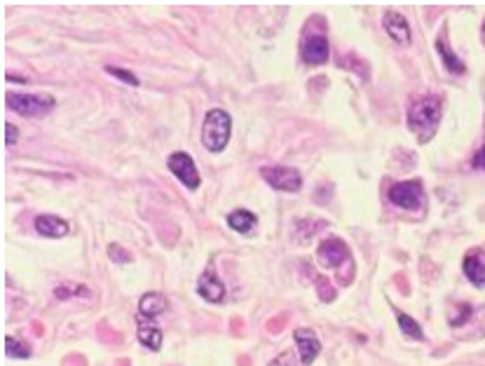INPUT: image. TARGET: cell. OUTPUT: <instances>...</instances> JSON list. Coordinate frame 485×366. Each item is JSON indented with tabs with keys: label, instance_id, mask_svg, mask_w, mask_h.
<instances>
[{
	"label": "cell",
	"instance_id": "cell-1",
	"mask_svg": "<svg viewBox=\"0 0 485 366\" xmlns=\"http://www.w3.org/2000/svg\"><path fill=\"white\" fill-rule=\"evenodd\" d=\"M441 115H443V104L438 97H422L417 99L408 111V129L420 138V143H427L436 134Z\"/></svg>",
	"mask_w": 485,
	"mask_h": 366
},
{
	"label": "cell",
	"instance_id": "cell-2",
	"mask_svg": "<svg viewBox=\"0 0 485 366\" xmlns=\"http://www.w3.org/2000/svg\"><path fill=\"white\" fill-rule=\"evenodd\" d=\"M230 131H232V118L230 113L223 108H214L204 115L202 124V143L204 148L211 153H220L230 141Z\"/></svg>",
	"mask_w": 485,
	"mask_h": 366
},
{
	"label": "cell",
	"instance_id": "cell-3",
	"mask_svg": "<svg viewBox=\"0 0 485 366\" xmlns=\"http://www.w3.org/2000/svg\"><path fill=\"white\" fill-rule=\"evenodd\" d=\"M5 101L12 111L26 118H42L54 108V99L49 94H21V92H7Z\"/></svg>",
	"mask_w": 485,
	"mask_h": 366
},
{
	"label": "cell",
	"instance_id": "cell-4",
	"mask_svg": "<svg viewBox=\"0 0 485 366\" xmlns=\"http://www.w3.org/2000/svg\"><path fill=\"white\" fill-rule=\"evenodd\" d=\"M261 177L275 190H282V193H298L303 188V177L293 167H263Z\"/></svg>",
	"mask_w": 485,
	"mask_h": 366
},
{
	"label": "cell",
	"instance_id": "cell-5",
	"mask_svg": "<svg viewBox=\"0 0 485 366\" xmlns=\"http://www.w3.org/2000/svg\"><path fill=\"white\" fill-rule=\"evenodd\" d=\"M167 167H169V172H172L174 177L179 179L188 190L200 188V172H197L195 160L190 158L188 153H181V150L172 153L169 160H167Z\"/></svg>",
	"mask_w": 485,
	"mask_h": 366
},
{
	"label": "cell",
	"instance_id": "cell-6",
	"mask_svg": "<svg viewBox=\"0 0 485 366\" xmlns=\"http://www.w3.org/2000/svg\"><path fill=\"white\" fill-rule=\"evenodd\" d=\"M422 183L420 181H401L389 188V202L401 209H420L422 207Z\"/></svg>",
	"mask_w": 485,
	"mask_h": 366
},
{
	"label": "cell",
	"instance_id": "cell-7",
	"mask_svg": "<svg viewBox=\"0 0 485 366\" xmlns=\"http://www.w3.org/2000/svg\"><path fill=\"white\" fill-rule=\"evenodd\" d=\"M328 40L323 33H305L303 42H300V59L307 66H321L328 61Z\"/></svg>",
	"mask_w": 485,
	"mask_h": 366
},
{
	"label": "cell",
	"instance_id": "cell-8",
	"mask_svg": "<svg viewBox=\"0 0 485 366\" xmlns=\"http://www.w3.org/2000/svg\"><path fill=\"white\" fill-rule=\"evenodd\" d=\"M317 259L323 268H340L345 261H349V249L342 240L330 237V240H326V242L319 244Z\"/></svg>",
	"mask_w": 485,
	"mask_h": 366
},
{
	"label": "cell",
	"instance_id": "cell-9",
	"mask_svg": "<svg viewBox=\"0 0 485 366\" xmlns=\"http://www.w3.org/2000/svg\"><path fill=\"white\" fill-rule=\"evenodd\" d=\"M293 341H296L298 357L303 366H310L321 353V343L312 329H296V331H293Z\"/></svg>",
	"mask_w": 485,
	"mask_h": 366
},
{
	"label": "cell",
	"instance_id": "cell-10",
	"mask_svg": "<svg viewBox=\"0 0 485 366\" xmlns=\"http://www.w3.org/2000/svg\"><path fill=\"white\" fill-rule=\"evenodd\" d=\"M382 26H385L387 35L396 42V45H401V47L410 45V26H408V21L403 14L392 12V10L385 12V17H382Z\"/></svg>",
	"mask_w": 485,
	"mask_h": 366
},
{
	"label": "cell",
	"instance_id": "cell-11",
	"mask_svg": "<svg viewBox=\"0 0 485 366\" xmlns=\"http://www.w3.org/2000/svg\"><path fill=\"white\" fill-rule=\"evenodd\" d=\"M71 230V225L64 221V218L52 216V214H40L35 216V232L42 237H49V240H59V237H66Z\"/></svg>",
	"mask_w": 485,
	"mask_h": 366
},
{
	"label": "cell",
	"instance_id": "cell-12",
	"mask_svg": "<svg viewBox=\"0 0 485 366\" xmlns=\"http://www.w3.org/2000/svg\"><path fill=\"white\" fill-rule=\"evenodd\" d=\"M197 294L209 303H220L225 298V287H223V282L218 280L216 273L207 270V273L197 280Z\"/></svg>",
	"mask_w": 485,
	"mask_h": 366
},
{
	"label": "cell",
	"instance_id": "cell-13",
	"mask_svg": "<svg viewBox=\"0 0 485 366\" xmlns=\"http://www.w3.org/2000/svg\"><path fill=\"white\" fill-rule=\"evenodd\" d=\"M136 336H138V341H141V346L150 348L152 353H157L162 348V329L150 317H141V314H138Z\"/></svg>",
	"mask_w": 485,
	"mask_h": 366
},
{
	"label": "cell",
	"instance_id": "cell-14",
	"mask_svg": "<svg viewBox=\"0 0 485 366\" xmlns=\"http://www.w3.org/2000/svg\"><path fill=\"white\" fill-rule=\"evenodd\" d=\"M462 268H465V275L467 280L474 284V287L483 289L485 287V261L479 256V252H472L462 263Z\"/></svg>",
	"mask_w": 485,
	"mask_h": 366
},
{
	"label": "cell",
	"instance_id": "cell-15",
	"mask_svg": "<svg viewBox=\"0 0 485 366\" xmlns=\"http://www.w3.org/2000/svg\"><path fill=\"white\" fill-rule=\"evenodd\" d=\"M256 223H258V216H256L253 211H249V209H234L232 214L227 216V225H230L234 232H241V235L253 232Z\"/></svg>",
	"mask_w": 485,
	"mask_h": 366
},
{
	"label": "cell",
	"instance_id": "cell-16",
	"mask_svg": "<svg viewBox=\"0 0 485 366\" xmlns=\"http://www.w3.org/2000/svg\"><path fill=\"white\" fill-rule=\"evenodd\" d=\"M169 307V301L162 294H155V291H150V294L141 296V301H138V314L141 317H157Z\"/></svg>",
	"mask_w": 485,
	"mask_h": 366
},
{
	"label": "cell",
	"instance_id": "cell-17",
	"mask_svg": "<svg viewBox=\"0 0 485 366\" xmlns=\"http://www.w3.org/2000/svg\"><path fill=\"white\" fill-rule=\"evenodd\" d=\"M396 321H399V329H401V333L406 336V338H410V341H422L424 338L420 324H417V321L410 317V314L396 312Z\"/></svg>",
	"mask_w": 485,
	"mask_h": 366
},
{
	"label": "cell",
	"instance_id": "cell-18",
	"mask_svg": "<svg viewBox=\"0 0 485 366\" xmlns=\"http://www.w3.org/2000/svg\"><path fill=\"white\" fill-rule=\"evenodd\" d=\"M5 353L12 360H28L31 357V348L24 341L14 338V336H5Z\"/></svg>",
	"mask_w": 485,
	"mask_h": 366
},
{
	"label": "cell",
	"instance_id": "cell-19",
	"mask_svg": "<svg viewBox=\"0 0 485 366\" xmlns=\"http://www.w3.org/2000/svg\"><path fill=\"white\" fill-rule=\"evenodd\" d=\"M436 47H438V54H441V59H443L448 71H450V73H465V64H462V59L455 57V52L445 45L443 40H436Z\"/></svg>",
	"mask_w": 485,
	"mask_h": 366
},
{
	"label": "cell",
	"instance_id": "cell-20",
	"mask_svg": "<svg viewBox=\"0 0 485 366\" xmlns=\"http://www.w3.org/2000/svg\"><path fill=\"white\" fill-rule=\"evenodd\" d=\"M106 73H108V76L117 78V80H122L124 85L138 87V78H136L131 71H127V69H117V66H106Z\"/></svg>",
	"mask_w": 485,
	"mask_h": 366
},
{
	"label": "cell",
	"instance_id": "cell-21",
	"mask_svg": "<svg viewBox=\"0 0 485 366\" xmlns=\"http://www.w3.org/2000/svg\"><path fill=\"white\" fill-rule=\"evenodd\" d=\"M108 254H110V259H113L115 263H129L131 261V256L127 249H122L120 244H110L108 247Z\"/></svg>",
	"mask_w": 485,
	"mask_h": 366
},
{
	"label": "cell",
	"instance_id": "cell-22",
	"mask_svg": "<svg viewBox=\"0 0 485 366\" xmlns=\"http://www.w3.org/2000/svg\"><path fill=\"white\" fill-rule=\"evenodd\" d=\"M268 366H298V362H296V355L293 353H282L279 357H275Z\"/></svg>",
	"mask_w": 485,
	"mask_h": 366
},
{
	"label": "cell",
	"instance_id": "cell-23",
	"mask_svg": "<svg viewBox=\"0 0 485 366\" xmlns=\"http://www.w3.org/2000/svg\"><path fill=\"white\" fill-rule=\"evenodd\" d=\"M17 138H19V129L14 127L12 122H5V143L12 146V143H17Z\"/></svg>",
	"mask_w": 485,
	"mask_h": 366
},
{
	"label": "cell",
	"instance_id": "cell-24",
	"mask_svg": "<svg viewBox=\"0 0 485 366\" xmlns=\"http://www.w3.org/2000/svg\"><path fill=\"white\" fill-rule=\"evenodd\" d=\"M474 165L479 167V170H483L485 172V143H483V148L476 153V158H474Z\"/></svg>",
	"mask_w": 485,
	"mask_h": 366
},
{
	"label": "cell",
	"instance_id": "cell-25",
	"mask_svg": "<svg viewBox=\"0 0 485 366\" xmlns=\"http://www.w3.org/2000/svg\"><path fill=\"white\" fill-rule=\"evenodd\" d=\"M76 294V291H71V289H64V287H59L56 291H54V296L56 298H68V296H73Z\"/></svg>",
	"mask_w": 485,
	"mask_h": 366
}]
</instances>
